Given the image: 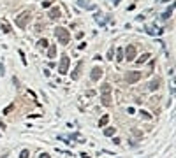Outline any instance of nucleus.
Returning a JSON list of instances; mask_svg holds the SVG:
<instances>
[{
	"label": "nucleus",
	"instance_id": "10",
	"mask_svg": "<svg viewBox=\"0 0 176 158\" xmlns=\"http://www.w3.org/2000/svg\"><path fill=\"white\" fill-rule=\"evenodd\" d=\"M49 18L51 19H58L60 18V9H58V7H53V9L49 11Z\"/></svg>",
	"mask_w": 176,
	"mask_h": 158
},
{
	"label": "nucleus",
	"instance_id": "22",
	"mask_svg": "<svg viewBox=\"0 0 176 158\" xmlns=\"http://www.w3.org/2000/svg\"><path fill=\"white\" fill-rule=\"evenodd\" d=\"M12 107H14V105H12V104H11V105H7V107L4 109V114H9V112L12 111Z\"/></svg>",
	"mask_w": 176,
	"mask_h": 158
},
{
	"label": "nucleus",
	"instance_id": "8",
	"mask_svg": "<svg viewBox=\"0 0 176 158\" xmlns=\"http://www.w3.org/2000/svg\"><path fill=\"white\" fill-rule=\"evenodd\" d=\"M100 97H102V99H100V100H102V105L109 107V105L113 104V100H111V93H102Z\"/></svg>",
	"mask_w": 176,
	"mask_h": 158
},
{
	"label": "nucleus",
	"instance_id": "27",
	"mask_svg": "<svg viewBox=\"0 0 176 158\" xmlns=\"http://www.w3.org/2000/svg\"><path fill=\"white\" fill-rule=\"evenodd\" d=\"M70 139H78V141H81V139H79V133H72V135H70Z\"/></svg>",
	"mask_w": 176,
	"mask_h": 158
},
{
	"label": "nucleus",
	"instance_id": "14",
	"mask_svg": "<svg viewBox=\"0 0 176 158\" xmlns=\"http://www.w3.org/2000/svg\"><path fill=\"white\" fill-rule=\"evenodd\" d=\"M107 121H109V116H107V114H104V116L99 119V126H106V125H107Z\"/></svg>",
	"mask_w": 176,
	"mask_h": 158
},
{
	"label": "nucleus",
	"instance_id": "1",
	"mask_svg": "<svg viewBox=\"0 0 176 158\" xmlns=\"http://www.w3.org/2000/svg\"><path fill=\"white\" fill-rule=\"evenodd\" d=\"M55 35H56V39L60 41L62 44H69V41H70L69 30L63 28V26H56V28H55Z\"/></svg>",
	"mask_w": 176,
	"mask_h": 158
},
{
	"label": "nucleus",
	"instance_id": "7",
	"mask_svg": "<svg viewBox=\"0 0 176 158\" xmlns=\"http://www.w3.org/2000/svg\"><path fill=\"white\" fill-rule=\"evenodd\" d=\"M100 77H102V69H97V67H95V69H92L90 79H92V81H99Z\"/></svg>",
	"mask_w": 176,
	"mask_h": 158
},
{
	"label": "nucleus",
	"instance_id": "5",
	"mask_svg": "<svg viewBox=\"0 0 176 158\" xmlns=\"http://www.w3.org/2000/svg\"><path fill=\"white\" fill-rule=\"evenodd\" d=\"M123 58H127V62H132V60H136V48L132 46V44L123 49Z\"/></svg>",
	"mask_w": 176,
	"mask_h": 158
},
{
	"label": "nucleus",
	"instance_id": "20",
	"mask_svg": "<svg viewBox=\"0 0 176 158\" xmlns=\"http://www.w3.org/2000/svg\"><path fill=\"white\" fill-rule=\"evenodd\" d=\"M30 156V153H28V149H23V151L19 153V158H28Z\"/></svg>",
	"mask_w": 176,
	"mask_h": 158
},
{
	"label": "nucleus",
	"instance_id": "3",
	"mask_svg": "<svg viewBox=\"0 0 176 158\" xmlns=\"http://www.w3.org/2000/svg\"><path fill=\"white\" fill-rule=\"evenodd\" d=\"M69 65H70V60L67 55H62L60 58V67H58V72L60 74H67L69 72Z\"/></svg>",
	"mask_w": 176,
	"mask_h": 158
},
{
	"label": "nucleus",
	"instance_id": "13",
	"mask_svg": "<svg viewBox=\"0 0 176 158\" xmlns=\"http://www.w3.org/2000/svg\"><path fill=\"white\" fill-rule=\"evenodd\" d=\"M100 91L102 93H111V84H109V83H104V84L100 86Z\"/></svg>",
	"mask_w": 176,
	"mask_h": 158
},
{
	"label": "nucleus",
	"instance_id": "26",
	"mask_svg": "<svg viewBox=\"0 0 176 158\" xmlns=\"http://www.w3.org/2000/svg\"><path fill=\"white\" fill-rule=\"evenodd\" d=\"M51 5V0H46V2H42V7H49Z\"/></svg>",
	"mask_w": 176,
	"mask_h": 158
},
{
	"label": "nucleus",
	"instance_id": "11",
	"mask_svg": "<svg viewBox=\"0 0 176 158\" xmlns=\"http://www.w3.org/2000/svg\"><path fill=\"white\" fill-rule=\"evenodd\" d=\"M173 11H174V5H169V9H167V11H164L162 19H169V18H171V14H173Z\"/></svg>",
	"mask_w": 176,
	"mask_h": 158
},
{
	"label": "nucleus",
	"instance_id": "2",
	"mask_svg": "<svg viewBox=\"0 0 176 158\" xmlns=\"http://www.w3.org/2000/svg\"><path fill=\"white\" fill-rule=\"evenodd\" d=\"M28 19H30V12L25 11V12H21L19 16L14 19V23H16L19 28H25V26H26V23H28Z\"/></svg>",
	"mask_w": 176,
	"mask_h": 158
},
{
	"label": "nucleus",
	"instance_id": "12",
	"mask_svg": "<svg viewBox=\"0 0 176 158\" xmlns=\"http://www.w3.org/2000/svg\"><path fill=\"white\" fill-rule=\"evenodd\" d=\"M48 56L49 58H55L56 56V46L53 44V46H49V49H48Z\"/></svg>",
	"mask_w": 176,
	"mask_h": 158
},
{
	"label": "nucleus",
	"instance_id": "19",
	"mask_svg": "<svg viewBox=\"0 0 176 158\" xmlns=\"http://www.w3.org/2000/svg\"><path fill=\"white\" fill-rule=\"evenodd\" d=\"M37 46H39V48H48V41H46V39H41V41L37 42Z\"/></svg>",
	"mask_w": 176,
	"mask_h": 158
},
{
	"label": "nucleus",
	"instance_id": "23",
	"mask_svg": "<svg viewBox=\"0 0 176 158\" xmlns=\"http://www.w3.org/2000/svg\"><path fill=\"white\" fill-rule=\"evenodd\" d=\"M146 32H148L150 35H155V30H153L151 26H146Z\"/></svg>",
	"mask_w": 176,
	"mask_h": 158
},
{
	"label": "nucleus",
	"instance_id": "21",
	"mask_svg": "<svg viewBox=\"0 0 176 158\" xmlns=\"http://www.w3.org/2000/svg\"><path fill=\"white\" fill-rule=\"evenodd\" d=\"M18 55L21 56V62H23V65H26V58H25V53H23V51L19 49V51H18Z\"/></svg>",
	"mask_w": 176,
	"mask_h": 158
},
{
	"label": "nucleus",
	"instance_id": "16",
	"mask_svg": "<svg viewBox=\"0 0 176 158\" xmlns=\"http://www.w3.org/2000/svg\"><path fill=\"white\" fill-rule=\"evenodd\" d=\"M114 53H116V60H118V62H122V60H123V49L120 48V49H116Z\"/></svg>",
	"mask_w": 176,
	"mask_h": 158
},
{
	"label": "nucleus",
	"instance_id": "18",
	"mask_svg": "<svg viewBox=\"0 0 176 158\" xmlns=\"http://www.w3.org/2000/svg\"><path fill=\"white\" fill-rule=\"evenodd\" d=\"M95 19L99 21V25H100V26L104 25V18H102V14H100V12H97V14H95Z\"/></svg>",
	"mask_w": 176,
	"mask_h": 158
},
{
	"label": "nucleus",
	"instance_id": "25",
	"mask_svg": "<svg viewBox=\"0 0 176 158\" xmlns=\"http://www.w3.org/2000/svg\"><path fill=\"white\" fill-rule=\"evenodd\" d=\"M113 55H114V49H109V55H107V58H109V60H113Z\"/></svg>",
	"mask_w": 176,
	"mask_h": 158
},
{
	"label": "nucleus",
	"instance_id": "15",
	"mask_svg": "<svg viewBox=\"0 0 176 158\" xmlns=\"http://www.w3.org/2000/svg\"><path fill=\"white\" fill-rule=\"evenodd\" d=\"M114 126H109V128H106L104 130V135H106V137H111V135H114Z\"/></svg>",
	"mask_w": 176,
	"mask_h": 158
},
{
	"label": "nucleus",
	"instance_id": "9",
	"mask_svg": "<svg viewBox=\"0 0 176 158\" xmlns=\"http://www.w3.org/2000/svg\"><path fill=\"white\" fill-rule=\"evenodd\" d=\"M158 86H160V79H158V77H155V79H151V81H150L148 90H150V91H153V90H157Z\"/></svg>",
	"mask_w": 176,
	"mask_h": 158
},
{
	"label": "nucleus",
	"instance_id": "4",
	"mask_svg": "<svg viewBox=\"0 0 176 158\" xmlns=\"http://www.w3.org/2000/svg\"><path fill=\"white\" fill-rule=\"evenodd\" d=\"M139 79H141V72L139 70H130L125 74V81L130 83V84H134V83H137Z\"/></svg>",
	"mask_w": 176,
	"mask_h": 158
},
{
	"label": "nucleus",
	"instance_id": "6",
	"mask_svg": "<svg viewBox=\"0 0 176 158\" xmlns=\"http://www.w3.org/2000/svg\"><path fill=\"white\" fill-rule=\"evenodd\" d=\"M81 69H83V62H79V63H78V67L70 72V79H72V81L79 79V76H81Z\"/></svg>",
	"mask_w": 176,
	"mask_h": 158
},
{
	"label": "nucleus",
	"instance_id": "31",
	"mask_svg": "<svg viewBox=\"0 0 176 158\" xmlns=\"http://www.w3.org/2000/svg\"><path fill=\"white\" fill-rule=\"evenodd\" d=\"M160 2H169V0H160Z\"/></svg>",
	"mask_w": 176,
	"mask_h": 158
},
{
	"label": "nucleus",
	"instance_id": "30",
	"mask_svg": "<svg viewBox=\"0 0 176 158\" xmlns=\"http://www.w3.org/2000/svg\"><path fill=\"white\" fill-rule=\"evenodd\" d=\"M120 4V0H113V5H118Z\"/></svg>",
	"mask_w": 176,
	"mask_h": 158
},
{
	"label": "nucleus",
	"instance_id": "24",
	"mask_svg": "<svg viewBox=\"0 0 176 158\" xmlns=\"http://www.w3.org/2000/svg\"><path fill=\"white\" fill-rule=\"evenodd\" d=\"M2 25H4V32H11V28L7 26V23H5V21H2Z\"/></svg>",
	"mask_w": 176,
	"mask_h": 158
},
{
	"label": "nucleus",
	"instance_id": "17",
	"mask_svg": "<svg viewBox=\"0 0 176 158\" xmlns=\"http://www.w3.org/2000/svg\"><path fill=\"white\" fill-rule=\"evenodd\" d=\"M148 58H150V55H148V53H146V55H143V56H139V58H137V63L141 65V63H143V62H146V60H148Z\"/></svg>",
	"mask_w": 176,
	"mask_h": 158
},
{
	"label": "nucleus",
	"instance_id": "29",
	"mask_svg": "<svg viewBox=\"0 0 176 158\" xmlns=\"http://www.w3.org/2000/svg\"><path fill=\"white\" fill-rule=\"evenodd\" d=\"M141 114H143V116H144V118H146V119H150V118H151V116H150V114H148V112H144V111H143V112H141Z\"/></svg>",
	"mask_w": 176,
	"mask_h": 158
},
{
	"label": "nucleus",
	"instance_id": "28",
	"mask_svg": "<svg viewBox=\"0 0 176 158\" xmlns=\"http://www.w3.org/2000/svg\"><path fill=\"white\" fill-rule=\"evenodd\" d=\"M39 158H49V155H48V153H41Z\"/></svg>",
	"mask_w": 176,
	"mask_h": 158
}]
</instances>
